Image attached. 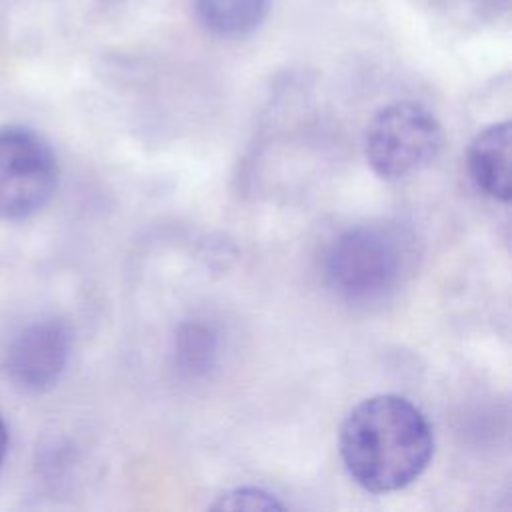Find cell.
I'll return each mask as SVG.
<instances>
[{"label":"cell","mask_w":512,"mask_h":512,"mask_svg":"<svg viewBox=\"0 0 512 512\" xmlns=\"http://www.w3.org/2000/svg\"><path fill=\"white\" fill-rule=\"evenodd\" d=\"M338 446L348 476L368 492L386 494L424 474L434 456V432L408 398L376 394L344 418Z\"/></svg>","instance_id":"6da1fadb"},{"label":"cell","mask_w":512,"mask_h":512,"mask_svg":"<svg viewBox=\"0 0 512 512\" xmlns=\"http://www.w3.org/2000/svg\"><path fill=\"white\" fill-rule=\"evenodd\" d=\"M408 266V250L398 230L358 224L340 232L326 250L324 278L346 302L368 304L386 298Z\"/></svg>","instance_id":"7a4b0ae2"},{"label":"cell","mask_w":512,"mask_h":512,"mask_svg":"<svg viewBox=\"0 0 512 512\" xmlns=\"http://www.w3.org/2000/svg\"><path fill=\"white\" fill-rule=\"evenodd\" d=\"M442 142V126L426 106L398 100L370 118L364 132V156L378 178L398 182L430 166Z\"/></svg>","instance_id":"3957f363"},{"label":"cell","mask_w":512,"mask_h":512,"mask_svg":"<svg viewBox=\"0 0 512 512\" xmlns=\"http://www.w3.org/2000/svg\"><path fill=\"white\" fill-rule=\"evenodd\" d=\"M58 160L32 128L0 126V220H26L56 192Z\"/></svg>","instance_id":"277c9868"},{"label":"cell","mask_w":512,"mask_h":512,"mask_svg":"<svg viewBox=\"0 0 512 512\" xmlns=\"http://www.w3.org/2000/svg\"><path fill=\"white\" fill-rule=\"evenodd\" d=\"M70 350L72 332L64 320H34L10 340L4 354L6 376L22 390H46L60 380Z\"/></svg>","instance_id":"5b68a950"},{"label":"cell","mask_w":512,"mask_h":512,"mask_svg":"<svg viewBox=\"0 0 512 512\" xmlns=\"http://www.w3.org/2000/svg\"><path fill=\"white\" fill-rule=\"evenodd\" d=\"M466 166L474 186L498 200L510 202V122H494L482 128L470 142Z\"/></svg>","instance_id":"8992f818"},{"label":"cell","mask_w":512,"mask_h":512,"mask_svg":"<svg viewBox=\"0 0 512 512\" xmlns=\"http://www.w3.org/2000/svg\"><path fill=\"white\" fill-rule=\"evenodd\" d=\"M220 334L208 320L182 322L172 338L174 366L182 376H206L218 362Z\"/></svg>","instance_id":"52a82bcc"},{"label":"cell","mask_w":512,"mask_h":512,"mask_svg":"<svg viewBox=\"0 0 512 512\" xmlns=\"http://www.w3.org/2000/svg\"><path fill=\"white\" fill-rule=\"evenodd\" d=\"M198 22L222 38L252 34L266 18L270 0H192Z\"/></svg>","instance_id":"ba28073f"},{"label":"cell","mask_w":512,"mask_h":512,"mask_svg":"<svg viewBox=\"0 0 512 512\" xmlns=\"http://www.w3.org/2000/svg\"><path fill=\"white\" fill-rule=\"evenodd\" d=\"M214 510H284L286 504L280 502L272 492L256 486H238L212 504Z\"/></svg>","instance_id":"9c48e42d"},{"label":"cell","mask_w":512,"mask_h":512,"mask_svg":"<svg viewBox=\"0 0 512 512\" xmlns=\"http://www.w3.org/2000/svg\"><path fill=\"white\" fill-rule=\"evenodd\" d=\"M6 452H8V428H6V422H4V418L0 414V468L4 464Z\"/></svg>","instance_id":"30bf717a"}]
</instances>
